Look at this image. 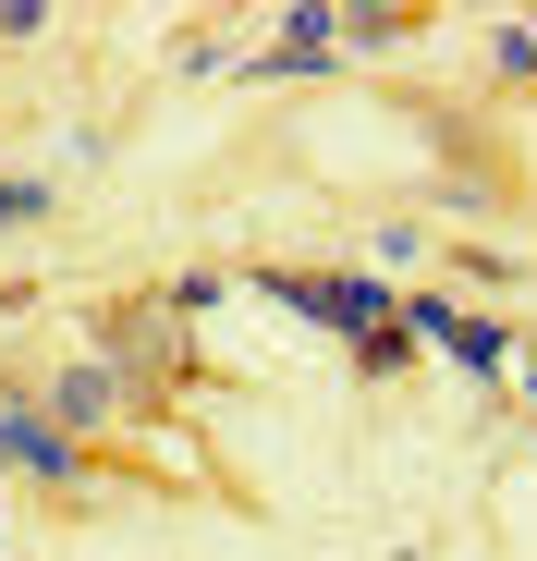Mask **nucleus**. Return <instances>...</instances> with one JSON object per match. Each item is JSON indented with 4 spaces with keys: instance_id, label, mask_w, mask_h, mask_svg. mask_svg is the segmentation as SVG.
<instances>
[{
    "instance_id": "obj_2",
    "label": "nucleus",
    "mask_w": 537,
    "mask_h": 561,
    "mask_svg": "<svg viewBox=\"0 0 537 561\" xmlns=\"http://www.w3.org/2000/svg\"><path fill=\"white\" fill-rule=\"evenodd\" d=\"M0 463H13V477H37V489H61V501H99V451L61 439V427L37 415L25 366H0Z\"/></svg>"
},
{
    "instance_id": "obj_14",
    "label": "nucleus",
    "mask_w": 537,
    "mask_h": 561,
    "mask_svg": "<svg viewBox=\"0 0 537 561\" xmlns=\"http://www.w3.org/2000/svg\"><path fill=\"white\" fill-rule=\"evenodd\" d=\"M61 13H49V0H0V49H25V37H49Z\"/></svg>"
},
{
    "instance_id": "obj_3",
    "label": "nucleus",
    "mask_w": 537,
    "mask_h": 561,
    "mask_svg": "<svg viewBox=\"0 0 537 561\" xmlns=\"http://www.w3.org/2000/svg\"><path fill=\"white\" fill-rule=\"evenodd\" d=\"M256 294L294 306V318H318L330 342H367L379 318H403V294H391L379 268H256Z\"/></svg>"
},
{
    "instance_id": "obj_12",
    "label": "nucleus",
    "mask_w": 537,
    "mask_h": 561,
    "mask_svg": "<svg viewBox=\"0 0 537 561\" xmlns=\"http://www.w3.org/2000/svg\"><path fill=\"white\" fill-rule=\"evenodd\" d=\"M220 294H232V268H171V294H159V306H171V318H184V330H196V318H208Z\"/></svg>"
},
{
    "instance_id": "obj_8",
    "label": "nucleus",
    "mask_w": 537,
    "mask_h": 561,
    "mask_svg": "<svg viewBox=\"0 0 537 561\" xmlns=\"http://www.w3.org/2000/svg\"><path fill=\"white\" fill-rule=\"evenodd\" d=\"M439 208H453V220H501V208H513V183H501L489 159H439Z\"/></svg>"
},
{
    "instance_id": "obj_15",
    "label": "nucleus",
    "mask_w": 537,
    "mask_h": 561,
    "mask_svg": "<svg viewBox=\"0 0 537 561\" xmlns=\"http://www.w3.org/2000/svg\"><path fill=\"white\" fill-rule=\"evenodd\" d=\"M453 268H477V280H501V294H513V280H525V256H501V244H453Z\"/></svg>"
},
{
    "instance_id": "obj_11",
    "label": "nucleus",
    "mask_w": 537,
    "mask_h": 561,
    "mask_svg": "<svg viewBox=\"0 0 537 561\" xmlns=\"http://www.w3.org/2000/svg\"><path fill=\"white\" fill-rule=\"evenodd\" d=\"M427 256V220H367V268L391 280V268H415Z\"/></svg>"
},
{
    "instance_id": "obj_10",
    "label": "nucleus",
    "mask_w": 537,
    "mask_h": 561,
    "mask_svg": "<svg viewBox=\"0 0 537 561\" xmlns=\"http://www.w3.org/2000/svg\"><path fill=\"white\" fill-rule=\"evenodd\" d=\"M342 354H354V379H403V366H415V330H403V318H379L367 342H342Z\"/></svg>"
},
{
    "instance_id": "obj_6",
    "label": "nucleus",
    "mask_w": 537,
    "mask_h": 561,
    "mask_svg": "<svg viewBox=\"0 0 537 561\" xmlns=\"http://www.w3.org/2000/svg\"><path fill=\"white\" fill-rule=\"evenodd\" d=\"M232 73H244V85H318V73H342V25H330V0H294V13L268 25V49H232Z\"/></svg>"
},
{
    "instance_id": "obj_7",
    "label": "nucleus",
    "mask_w": 537,
    "mask_h": 561,
    "mask_svg": "<svg viewBox=\"0 0 537 561\" xmlns=\"http://www.w3.org/2000/svg\"><path fill=\"white\" fill-rule=\"evenodd\" d=\"M330 25H342V61H379V49H403V37H415L403 0H342Z\"/></svg>"
},
{
    "instance_id": "obj_16",
    "label": "nucleus",
    "mask_w": 537,
    "mask_h": 561,
    "mask_svg": "<svg viewBox=\"0 0 537 561\" xmlns=\"http://www.w3.org/2000/svg\"><path fill=\"white\" fill-rule=\"evenodd\" d=\"M513 391H525V403H537V366H513Z\"/></svg>"
},
{
    "instance_id": "obj_13",
    "label": "nucleus",
    "mask_w": 537,
    "mask_h": 561,
    "mask_svg": "<svg viewBox=\"0 0 537 561\" xmlns=\"http://www.w3.org/2000/svg\"><path fill=\"white\" fill-rule=\"evenodd\" d=\"M489 73H501V85H537V25H525V13L489 37Z\"/></svg>"
},
{
    "instance_id": "obj_4",
    "label": "nucleus",
    "mask_w": 537,
    "mask_h": 561,
    "mask_svg": "<svg viewBox=\"0 0 537 561\" xmlns=\"http://www.w3.org/2000/svg\"><path fill=\"white\" fill-rule=\"evenodd\" d=\"M25 391H37V415H49L61 439H85V451H99V427H147V403H135V391H123L85 342H73V354H49V366H25Z\"/></svg>"
},
{
    "instance_id": "obj_1",
    "label": "nucleus",
    "mask_w": 537,
    "mask_h": 561,
    "mask_svg": "<svg viewBox=\"0 0 537 561\" xmlns=\"http://www.w3.org/2000/svg\"><path fill=\"white\" fill-rule=\"evenodd\" d=\"M85 354H99L111 379L147 403V415H159V391H171V379H196V330L171 318L159 294H123V306H99V318H85Z\"/></svg>"
},
{
    "instance_id": "obj_9",
    "label": "nucleus",
    "mask_w": 537,
    "mask_h": 561,
    "mask_svg": "<svg viewBox=\"0 0 537 561\" xmlns=\"http://www.w3.org/2000/svg\"><path fill=\"white\" fill-rule=\"evenodd\" d=\"M49 208H61V183H49V171H0V232H37Z\"/></svg>"
},
{
    "instance_id": "obj_5",
    "label": "nucleus",
    "mask_w": 537,
    "mask_h": 561,
    "mask_svg": "<svg viewBox=\"0 0 537 561\" xmlns=\"http://www.w3.org/2000/svg\"><path fill=\"white\" fill-rule=\"evenodd\" d=\"M403 330H415V354H453L465 379H513V318H489V306H453V294H403Z\"/></svg>"
}]
</instances>
